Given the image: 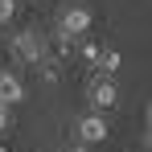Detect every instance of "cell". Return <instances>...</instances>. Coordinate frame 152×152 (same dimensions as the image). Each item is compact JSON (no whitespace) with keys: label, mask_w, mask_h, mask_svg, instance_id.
I'll return each mask as SVG.
<instances>
[{"label":"cell","mask_w":152,"mask_h":152,"mask_svg":"<svg viewBox=\"0 0 152 152\" xmlns=\"http://www.w3.org/2000/svg\"><path fill=\"white\" fill-rule=\"evenodd\" d=\"M0 152H8V148H4V144H0Z\"/></svg>","instance_id":"cell-15"},{"label":"cell","mask_w":152,"mask_h":152,"mask_svg":"<svg viewBox=\"0 0 152 152\" xmlns=\"http://www.w3.org/2000/svg\"><path fill=\"white\" fill-rule=\"evenodd\" d=\"M58 29L70 33V37H82V33L91 29V8H86V4H70V8L58 17Z\"/></svg>","instance_id":"cell-4"},{"label":"cell","mask_w":152,"mask_h":152,"mask_svg":"<svg viewBox=\"0 0 152 152\" xmlns=\"http://www.w3.org/2000/svg\"><path fill=\"white\" fill-rule=\"evenodd\" d=\"M148 132H152V99H148Z\"/></svg>","instance_id":"cell-13"},{"label":"cell","mask_w":152,"mask_h":152,"mask_svg":"<svg viewBox=\"0 0 152 152\" xmlns=\"http://www.w3.org/2000/svg\"><path fill=\"white\" fill-rule=\"evenodd\" d=\"M70 152H91V148H86V144H74V148H70Z\"/></svg>","instance_id":"cell-12"},{"label":"cell","mask_w":152,"mask_h":152,"mask_svg":"<svg viewBox=\"0 0 152 152\" xmlns=\"http://www.w3.org/2000/svg\"><path fill=\"white\" fill-rule=\"evenodd\" d=\"M124 66V53L119 50H103V58H99V66H95V74H107V78H115V70Z\"/></svg>","instance_id":"cell-7"},{"label":"cell","mask_w":152,"mask_h":152,"mask_svg":"<svg viewBox=\"0 0 152 152\" xmlns=\"http://www.w3.org/2000/svg\"><path fill=\"white\" fill-rule=\"evenodd\" d=\"M25 99V82L12 74V70H0V103H8V107H17V103Z\"/></svg>","instance_id":"cell-5"},{"label":"cell","mask_w":152,"mask_h":152,"mask_svg":"<svg viewBox=\"0 0 152 152\" xmlns=\"http://www.w3.org/2000/svg\"><path fill=\"white\" fill-rule=\"evenodd\" d=\"M148 148H152V132H148Z\"/></svg>","instance_id":"cell-14"},{"label":"cell","mask_w":152,"mask_h":152,"mask_svg":"<svg viewBox=\"0 0 152 152\" xmlns=\"http://www.w3.org/2000/svg\"><path fill=\"white\" fill-rule=\"evenodd\" d=\"M8 45H12V58H17V62H25V66H41V62H45V50H50L33 29L12 33V41H8Z\"/></svg>","instance_id":"cell-1"},{"label":"cell","mask_w":152,"mask_h":152,"mask_svg":"<svg viewBox=\"0 0 152 152\" xmlns=\"http://www.w3.org/2000/svg\"><path fill=\"white\" fill-rule=\"evenodd\" d=\"M99 58H103L99 41H82V62H86V66H99Z\"/></svg>","instance_id":"cell-8"},{"label":"cell","mask_w":152,"mask_h":152,"mask_svg":"<svg viewBox=\"0 0 152 152\" xmlns=\"http://www.w3.org/2000/svg\"><path fill=\"white\" fill-rule=\"evenodd\" d=\"M58 78H62V70H58V62H41V82H45V86H53Z\"/></svg>","instance_id":"cell-9"},{"label":"cell","mask_w":152,"mask_h":152,"mask_svg":"<svg viewBox=\"0 0 152 152\" xmlns=\"http://www.w3.org/2000/svg\"><path fill=\"white\" fill-rule=\"evenodd\" d=\"M86 99H91L95 111H111V107L119 103V86H115V78L95 74V78H91V86H86Z\"/></svg>","instance_id":"cell-3"},{"label":"cell","mask_w":152,"mask_h":152,"mask_svg":"<svg viewBox=\"0 0 152 152\" xmlns=\"http://www.w3.org/2000/svg\"><path fill=\"white\" fill-rule=\"evenodd\" d=\"M8 124H12V107L0 103V132H8Z\"/></svg>","instance_id":"cell-11"},{"label":"cell","mask_w":152,"mask_h":152,"mask_svg":"<svg viewBox=\"0 0 152 152\" xmlns=\"http://www.w3.org/2000/svg\"><path fill=\"white\" fill-rule=\"evenodd\" d=\"M74 140L86 144V148H91V144H103V140H107V111H95V107H91L86 115H78Z\"/></svg>","instance_id":"cell-2"},{"label":"cell","mask_w":152,"mask_h":152,"mask_svg":"<svg viewBox=\"0 0 152 152\" xmlns=\"http://www.w3.org/2000/svg\"><path fill=\"white\" fill-rule=\"evenodd\" d=\"M17 17V0H0V25H8Z\"/></svg>","instance_id":"cell-10"},{"label":"cell","mask_w":152,"mask_h":152,"mask_svg":"<svg viewBox=\"0 0 152 152\" xmlns=\"http://www.w3.org/2000/svg\"><path fill=\"white\" fill-rule=\"evenodd\" d=\"M74 41H82V37H70V33H53V41H50V53L58 58V62H70V58H78V45Z\"/></svg>","instance_id":"cell-6"}]
</instances>
